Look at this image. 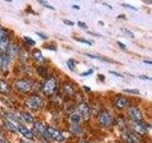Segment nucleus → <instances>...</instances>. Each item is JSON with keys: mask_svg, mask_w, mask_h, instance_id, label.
<instances>
[{"mask_svg": "<svg viewBox=\"0 0 152 143\" xmlns=\"http://www.w3.org/2000/svg\"><path fill=\"white\" fill-rule=\"evenodd\" d=\"M0 117H1V113H0Z\"/></svg>", "mask_w": 152, "mask_h": 143, "instance_id": "a18cd8bd", "label": "nucleus"}, {"mask_svg": "<svg viewBox=\"0 0 152 143\" xmlns=\"http://www.w3.org/2000/svg\"><path fill=\"white\" fill-rule=\"evenodd\" d=\"M93 70L92 69H89L88 71H87V72H84V73H82V74H80V75L81 76H88V75H89V74H93Z\"/></svg>", "mask_w": 152, "mask_h": 143, "instance_id": "cd10ccee", "label": "nucleus"}, {"mask_svg": "<svg viewBox=\"0 0 152 143\" xmlns=\"http://www.w3.org/2000/svg\"><path fill=\"white\" fill-rule=\"evenodd\" d=\"M125 139L126 143H138V138L135 135H133L132 133L127 132L125 133Z\"/></svg>", "mask_w": 152, "mask_h": 143, "instance_id": "2eb2a0df", "label": "nucleus"}, {"mask_svg": "<svg viewBox=\"0 0 152 143\" xmlns=\"http://www.w3.org/2000/svg\"><path fill=\"white\" fill-rule=\"evenodd\" d=\"M36 35H38L39 36H41V37L43 38V39H46V38H47V36L44 35H43V33H41V32H36Z\"/></svg>", "mask_w": 152, "mask_h": 143, "instance_id": "c9c22d12", "label": "nucleus"}, {"mask_svg": "<svg viewBox=\"0 0 152 143\" xmlns=\"http://www.w3.org/2000/svg\"><path fill=\"white\" fill-rule=\"evenodd\" d=\"M77 24H78V26H79V27H81V28H85V29H87V28H88V26L86 25V24H85L84 22H81V21H79Z\"/></svg>", "mask_w": 152, "mask_h": 143, "instance_id": "473e14b6", "label": "nucleus"}, {"mask_svg": "<svg viewBox=\"0 0 152 143\" xmlns=\"http://www.w3.org/2000/svg\"><path fill=\"white\" fill-rule=\"evenodd\" d=\"M32 57L36 62H38V63H43V62H45L44 56L42 55L41 52L38 51V50H35V51L32 52Z\"/></svg>", "mask_w": 152, "mask_h": 143, "instance_id": "4468645a", "label": "nucleus"}, {"mask_svg": "<svg viewBox=\"0 0 152 143\" xmlns=\"http://www.w3.org/2000/svg\"><path fill=\"white\" fill-rule=\"evenodd\" d=\"M84 89H85V90H87L88 92H89V91H90V89H89V88H88V87H84Z\"/></svg>", "mask_w": 152, "mask_h": 143, "instance_id": "a19ab883", "label": "nucleus"}, {"mask_svg": "<svg viewBox=\"0 0 152 143\" xmlns=\"http://www.w3.org/2000/svg\"><path fill=\"white\" fill-rule=\"evenodd\" d=\"M81 120V114L79 112H76L70 116V121L72 124H78Z\"/></svg>", "mask_w": 152, "mask_h": 143, "instance_id": "f3484780", "label": "nucleus"}, {"mask_svg": "<svg viewBox=\"0 0 152 143\" xmlns=\"http://www.w3.org/2000/svg\"><path fill=\"white\" fill-rule=\"evenodd\" d=\"M128 101H127V98L125 97H119L116 100H115V106L118 109H124L127 106Z\"/></svg>", "mask_w": 152, "mask_h": 143, "instance_id": "ddd939ff", "label": "nucleus"}, {"mask_svg": "<svg viewBox=\"0 0 152 143\" xmlns=\"http://www.w3.org/2000/svg\"><path fill=\"white\" fill-rule=\"evenodd\" d=\"M140 78H141V79H147V80H150V79H151L150 77H147V76H145V75H141V76H140Z\"/></svg>", "mask_w": 152, "mask_h": 143, "instance_id": "e433bc0d", "label": "nucleus"}, {"mask_svg": "<svg viewBox=\"0 0 152 143\" xmlns=\"http://www.w3.org/2000/svg\"><path fill=\"white\" fill-rule=\"evenodd\" d=\"M6 52H7V55L10 58H12V57L16 56L18 54V47L13 44H9V47Z\"/></svg>", "mask_w": 152, "mask_h": 143, "instance_id": "f8f14e48", "label": "nucleus"}, {"mask_svg": "<svg viewBox=\"0 0 152 143\" xmlns=\"http://www.w3.org/2000/svg\"><path fill=\"white\" fill-rule=\"evenodd\" d=\"M42 103H43V100L39 95H32V97H28L25 102L26 106L32 110L39 109L42 106Z\"/></svg>", "mask_w": 152, "mask_h": 143, "instance_id": "f03ea898", "label": "nucleus"}, {"mask_svg": "<svg viewBox=\"0 0 152 143\" xmlns=\"http://www.w3.org/2000/svg\"><path fill=\"white\" fill-rule=\"evenodd\" d=\"M38 72V74H39L41 76H43V77H46V75H47V70L44 68V67H39L37 70Z\"/></svg>", "mask_w": 152, "mask_h": 143, "instance_id": "412c9836", "label": "nucleus"}, {"mask_svg": "<svg viewBox=\"0 0 152 143\" xmlns=\"http://www.w3.org/2000/svg\"><path fill=\"white\" fill-rule=\"evenodd\" d=\"M144 62H145V63H147V64H149V65H151V64H152V62H151V61H149V60H145Z\"/></svg>", "mask_w": 152, "mask_h": 143, "instance_id": "58836bf2", "label": "nucleus"}, {"mask_svg": "<svg viewBox=\"0 0 152 143\" xmlns=\"http://www.w3.org/2000/svg\"><path fill=\"white\" fill-rule=\"evenodd\" d=\"M7 1H9V2H11V1H12V0H7Z\"/></svg>", "mask_w": 152, "mask_h": 143, "instance_id": "c03bdc74", "label": "nucleus"}, {"mask_svg": "<svg viewBox=\"0 0 152 143\" xmlns=\"http://www.w3.org/2000/svg\"><path fill=\"white\" fill-rule=\"evenodd\" d=\"M5 126L8 128V130H10V131L12 132V133H17L18 132L16 126L14 125V124L12 121H10V120H7L6 122H5Z\"/></svg>", "mask_w": 152, "mask_h": 143, "instance_id": "6ab92c4d", "label": "nucleus"}, {"mask_svg": "<svg viewBox=\"0 0 152 143\" xmlns=\"http://www.w3.org/2000/svg\"><path fill=\"white\" fill-rule=\"evenodd\" d=\"M20 117L23 121H25V122H28V123H31L33 121V117L31 114H28V113H20Z\"/></svg>", "mask_w": 152, "mask_h": 143, "instance_id": "dca6fc26", "label": "nucleus"}, {"mask_svg": "<svg viewBox=\"0 0 152 143\" xmlns=\"http://www.w3.org/2000/svg\"><path fill=\"white\" fill-rule=\"evenodd\" d=\"M0 143H8V142L5 140L3 137H0Z\"/></svg>", "mask_w": 152, "mask_h": 143, "instance_id": "4c0bfd02", "label": "nucleus"}, {"mask_svg": "<svg viewBox=\"0 0 152 143\" xmlns=\"http://www.w3.org/2000/svg\"><path fill=\"white\" fill-rule=\"evenodd\" d=\"M72 8H73V9H76V10H79V7H78V6H75V5H73Z\"/></svg>", "mask_w": 152, "mask_h": 143, "instance_id": "ea45409f", "label": "nucleus"}, {"mask_svg": "<svg viewBox=\"0 0 152 143\" xmlns=\"http://www.w3.org/2000/svg\"><path fill=\"white\" fill-rule=\"evenodd\" d=\"M111 122H112V118L108 113L104 112L99 116V123L103 127H108L111 124Z\"/></svg>", "mask_w": 152, "mask_h": 143, "instance_id": "39448f33", "label": "nucleus"}, {"mask_svg": "<svg viewBox=\"0 0 152 143\" xmlns=\"http://www.w3.org/2000/svg\"><path fill=\"white\" fill-rule=\"evenodd\" d=\"M33 127H34L35 130L40 133L41 136H43L45 138L46 137H49V133H48V131H47V128L43 125V124L39 123V122H35L33 124Z\"/></svg>", "mask_w": 152, "mask_h": 143, "instance_id": "9b49d317", "label": "nucleus"}, {"mask_svg": "<svg viewBox=\"0 0 152 143\" xmlns=\"http://www.w3.org/2000/svg\"><path fill=\"white\" fill-rule=\"evenodd\" d=\"M132 129L136 133H140V135H145L147 132V128L145 126V124L142 123L140 121H134L132 123Z\"/></svg>", "mask_w": 152, "mask_h": 143, "instance_id": "0eeeda50", "label": "nucleus"}, {"mask_svg": "<svg viewBox=\"0 0 152 143\" xmlns=\"http://www.w3.org/2000/svg\"><path fill=\"white\" fill-rule=\"evenodd\" d=\"M99 76H100V78H101L102 80H104V75H102V74H100Z\"/></svg>", "mask_w": 152, "mask_h": 143, "instance_id": "79ce46f5", "label": "nucleus"}, {"mask_svg": "<svg viewBox=\"0 0 152 143\" xmlns=\"http://www.w3.org/2000/svg\"><path fill=\"white\" fill-rule=\"evenodd\" d=\"M18 132L23 135L25 137L28 138V139H33L34 138V133H32V131H31L30 129H28L26 126L24 125H19L18 128H17Z\"/></svg>", "mask_w": 152, "mask_h": 143, "instance_id": "6e6552de", "label": "nucleus"}, {"mask_svg": "<svg viewBox=\"0 0 152 143\" xmlns=\"http://www.w3.org/2000/svg\"><path fill=\"white\" fill-rule=\"evenodd\" d=\"M64 23L65 24H66V25H69V26H73L74 25V23L72 22V21H69V20H64Z\"/></svg>", "mask_w": 152, "mask_h": 143, "instance_id": "72a5a7b5", "label": "nucleus"}, {"mask_svg": "<svg viewBox=\"0 0 152 143\" xmlns=\"http://www.w3.org/2000/svg\"><path fill=\"white\" fill-rule=\"evenodd\" d=\"M66 65H68L69 69L70 71H73L74 70V66H75V62L73 59H69L68 61H66Z\"/></svg>", "mask_w": 152, "mask_h": 143, "instance_id": "4be33fe9", "label": "nucleus"}, {"mask_svg": "<svg viewBox=\"0 0 152 143\" xmlns=\"http://www.w3.org/2000/svg\"><path fill=\"white\" fill-rule=\"evenodd\" d=\"M56 86H57V83H56V80L53 78V77H50L48 78L44 84L42 86V91L43 93L47 95H50V94H52L53 92L56 89Z\"/></svg>", "mask_w": 152, "mask_h": 143, "instance_id": "f257e3e1", "label": "nucleus"}, {"mask_svg": "<svg viewBox=\"0 0 152 143\" xmlns=\"http://www.w3.org/2000/svg\"><path fill=\"white\" fill-rule=\"evenodd\" d=\"M76 40L81 42V43H84V44H87V45H91V42L90 41H88L86 39H82V38H76Z\"/></svg>", "mask_w": 152, "mask_h": 143, "instance_id": "c85d7f7f", "label": "nucleus"}, {"mask_svg": "<svg viewBox=\"0 0 152 143\" xmlns=\"http://www.w3.org/2000/svg\"><path fill=\"white\" fill-rule=\"evenodd\" d=\"M79 113L81 116H83L84 119H88L89 117V107L87 103H81L79 105Z\"/></svg>", "mask_w": 152, "mask_h": 143, "instance_id": "9d476101", "label": "nucleus"}, {"mask_svg": "<svg viewBox=\"0 0 152 143\" xmlns=\"http://www.w3.org/2000/svg\"><path fill=\"white\" fill-rule=\"evenodd\" d=\"M128 116L134 121H140L142 118V114L137 107H131L128 110Z\"/></svg>", "mask_w": 152, "mask_h": 143, "instance_id": "423d86ee", "label": "nucleus"}, {"mask_svg": "<svg viewBox=\"0 0 152 143\" xmlns=\"http://www.w3.org/2000/svg\"><path fill=\"white\" fill-rule=\"evenodd\" d=\"M9 60L10 57L7 54H4L3 52H0V70L6 71L9 66Z\"/></svg>", "mask_w": 152, "mask_h": 143, "instance_id": "1a4fd4ad", "label": "nucleus"}, {"mask_svg": "<svg viewBox=\"0 0 152 143\" xmlns=\"http://www.w3.org/2000/svg\"><path fill=\"white\" fill-rule=\"evenodd\" d=\"M123 7H126V8H128V9H131L133 10V11H137V9L134 8L133 6H131V5H128V4H123Z\"/></svg>", "mask_w": 152, "mask_h": 143, "instance_id": "7c9ffc66", "label": "nucleus"}, {"mask_svg": "<svg viewBox=\"0 0 152 143\" xmlns=\"http://www.w3.org/2000/svg\"><path fill=\"white\" fill-rule=\"evenodd\" d=\"M123 32L126 33V35H128L129 37H131V38H134L135 37V35H134V33H133L131 31H129V30H127V29H123Z\"/></svg>", "mask_w": 152, "mask_h": 143, "instance_id": "393cba45", "label": "nucleus"}, {"mask_svg": "<svg viewBox=\"0 0 152 143\" xmlns=\"http://www.w3.org/2000/svg\"><path fill=\"white\" fill-rule=\"evenodd\" d=\"M0 92L2 94H9L10 92L9 85L4 80H0Z\"/></svg>", "mask_w": 152, "mask_h": 143, "instance_id": "a211bd4d", "label": "nucleus"}, {"mask_svg": "<svg viewBox=\"0 0 152 143\" xmlns=\"http://www.w3.org/2000/svg\"><path fill=\"white\" fill-rule=\"evenodd\" d=\"M20 143H28V142H26V141H21Z\"/></svg>", "mask_w": 152, "mask_h": 143, "instance_id": "37998d69", "label": "nucleus"}, {"mask_svg": "<svg viewBox=\"0 0 152 143\" xmlns=\"http://www.w3.org/2000/svg\"><path fill=\"white\" fill-rule=\"evenodd\" d=\"M111 74H114V75H116L117 77H123V75L121 74H119V73H117V72H113V71H110L109 72Z\"/></svg>", "mask_w": 152, "mask_h": 143, "instance_id": "2f4dec72", "label": "nucleus"}, {"mask_svg": "<svg viewBox=\"0 0 152 143\" xmlns=\"http://www.w3.org/2000/svg\"><path fill=\"white\" fill-rule=\"evenodd\" d=\"M38 2H39L40 4H42L43 6H45L46 8H48V9H50V10H53L54 11V8L51 6V5H50V4H48V2L47 1H44V0H38Z\"/></svg>", "mask_w": 152, "mask_h": 143, "instance_id": "5701e85b", "label": "nucleus"}, {"mask_svg": "<svg viewBox=\"0 0 152 143\" xmlns=\"http://www.w3.org/2000/svg\"><path fill=\"white\" fill-rule=\"evenodd\" d=\"M5 37H8L7 32L6 30H4V29L0 28V39H2V38H5Z\"/></svg>", "mask_w": 152, "mask_h": 143, "instance_id": "a878e982", "label": "nucleus"}, {"mask_svg": "<svg viewBox=\"0 0 152 143\" xmlns=\"http://www.w3.org/2000/svg\"><path fill=\"white\" fill-rule=\"evenodd\" d=\"M117 44L120 46L122 49H126V45L125 44H123V43H121V42H117Z\"/></svg>", "mask_w": 152, "mask_h": 143, "instance_id": "f704fd0d", "label": "nucleus"}, {"mask_svg": "<svg viewBox=\"0 0 152 143\" xmlns=\"http://www.w3.org/2000/svg\"><path fill=\"white\" fill-rule=\"evenodd\" d=\"M71 132L75 133V135H79V133H81V130L78 126V124H72V126H71Z\"/></svg>", "mask_w": 152, "mask_h": 143, "instance_id": "aec40b11", "label": "nucleus"}, {"mask_svg": "<svg viewBox=\"0 0 152 143\" xmlns=\"http://www.w3.org/2000/svg\"><path fill=\"white\" fill-rule=\"evenodd\" d=\"M87 56L90 57V58H94V59H102V57H100L98 55H89V54H85Z\"/></svg>", "mask_w": 152, "mask_h": 143, "instance_id": "c756f323", "label": "nucleus"}, {"mask_svg": "<svg viewBox=\"0 0 152 143\" xmlns=\"http://www.w3.org/2000/svg\"><path fill=\"white\" fill-rule=\"evenodd\" d=\"M14 86H15L16 90L21 93H27L31 89V84L28 81L24 79L16 80L15 83H14Z\"/></svg>", "mask_w": 152, "mask_h": 143, "instance_id": "7ed1b4c3", "label": "nucleus"}, {"mask_svg": "<svg viewBox=\"0 0 152 143\" xmlns=\"http://www.w3.org/2000/svg\"><path fill=\"white\" fill-rule=\"evenodd\" d=\"M124 92L128 93V94H139V91L135 90V89H125V90H124Z\"/></svg>", "mask_w": 152, "mask_h": 143, "instance_id": "bb28decb", "label": "nucleus"}, {"mask_svg": "<svg viewBox=\"0 0 152 143\" xmlns=\"http://www.w3.org/2000/svg\"><path fill=\"white\" fill-rule=\"evenodd\" d=\"M24 40H25V42L27 43L28 45H30V46H34L35 45V41H33L31 38L28 37V36L24 37Z\"/></svg>", "mask_w": 152, "mask_h": 143, "instance_id": "b1692460", "label": "nucleus"}, {"mask_svg": "<svg viewBox=\"0 0 152 143\" xmlns=\"http://www.w3.org/2000/svg\"><path fill=\"white\" fill-rule=\"evenodd\" d=\"M47 131H48V133H49V136L53 138L54 140L58 141V142H62L65 140L64 136L62 135L58 130H56V129L52 128V127H49V128H47Z\"/></svg>", "mask_w": 152, "mask_h": 143, "instance_id": "20e7f679", "label": "nucleus"}]
</instances>
